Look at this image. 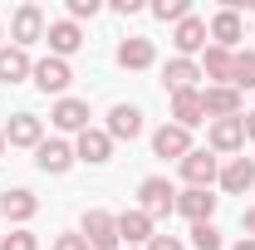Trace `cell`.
<instances>
[{
  "label": "cell",
  "mask_w": 255,
  "mask_h": 250,
  "mask_svg": "<svg viewBox=\"0 0 255 250\" xmlns=\"http://www.w3.org/2000/svg\"><path fill=\"white\" fill-rule=\"evenodd\" d=\"M137 211H147L152 221L172 216V211H177V187H172L167 177H142V187H137Z\"/></svg>",
  "instance_id": "6da1fadb"
},
{
  "label": "cell",
  "mask_w": 255,
  "mask_h": 250,
  "mask_svg": "<svg viewBox=\"0 0 255 250\" xmlns=\"http://www.w3.org/2000/svg\"><path fill=\"white\" fill-rule=\"evenodd\" d=\"M89 250H123L118 241V216H108V211H84V231H79Z\"/></svg>",
  "instance_id": "7a4b0ae2"
},
{
  "label": "cell",
  "mask_w": 255,
  "mask_h": 250,
  "mask_svg": "<svg viewBox=\"0 0 255 250\" xmlns=\"http://www.w3.org/2000/svg\"><path fill=\"white\" fill-rule=\"evenodd\" d=\"M221 177V162H216V152H206V147H191L187 157H182V182L187 187H201L211 191V182Z\"/></svg>",
  "instance_id": "3957f363"
},
{
  "label": "cell",
  "mask_w": 255,
  "mask_h": 250,
  "mask_svg": "<svg viewBox=\"0 0 255 250\" xmlns=\"http://www.w3.org/2000/svg\"><path fill=\"white\" fill-rule=\"evenodd\" d=\"M44 10L39 5H20L15 15H10V39H15V49H30L34 39H44Z\"/></svg>",
  "instance_id": "277c9868"
},
{
  "label": "cell",
  "mask_w": 255,
  "mask_h": 250,
  "mask_svg": "<svg viewBox=\"0 0 255 250\" xmlns=\"http://www.w3.org/2000/svg\"><path fill=\"white\" fill-rule=\"evenodd\" d=\"M74 162H79V157H74V147H69L64 137H44V142L34 147V167H39V172H49V177H64Z\"/></svg>",
  "instance_id": "5b68a950"
},
{
  "label": "cell",
  "mask_w": 255,
  "mask_h": 250,
  "mask_svg": "<svg viewBox=\"0 0 255 250\" xmlns=\"http://www.w3.org/2000/svg\"><path fill=\"white\" fill-rule=\"evenodd\" d=\"M30 79H34V89H39V94H64V89L74 84V69H69V59H54V54H49V59L34 64Z\"/></svg>",
  "instance_id": "8992f818"
},
{
  "label": "cell",
  "mask_w": 255,
  "mask_h": 250,
  "mask_svg": "<svg viewBox=\"0 0 255 250\" xmlns=\"http://www.w3.org/2000/svg\"><path fill=\"white\" fill-rule=\"evenodd\" d=\"M201 108H206L211 123H216V118H241V94L226 89V84H216V89L206 84V89H201Z\"/></svg>",
  "instance_id": "52a82bcc"
},
{
  "label": "cell",
  "mask_w": 255,
  "mask_h": 250,
  "mask_svg": "<svg viewBox=\"0 0 255 250\" xmlns=\"http://www.w3.org/2000/svg\"><path fill=\"white\" fill-rule=\"evenodd\" d=\"M74 157H79V162H89V167H98V162H108V157H113V137H108L103 127H84V132H79V142H74Z\"/></svg>",
  "instance_id": "ba28073f"
},
{
  "label": "cell",
  "mask_w": 255,
  "mask_h": 250,
  "mask_svg": "<svg viewBox=\"0 0 255 250\" xmlns=\"http://www.w3.org/2000/svg\"><path fill=\"white\" fill-rule=\"evenodd\" d=\"M152 236H157V231H152V216H147V211H137V206H132V211H123V216H118V241H123L128 250L147 246Z\"/></svg>",
  "instance_id": "9c48e42d"
},
{
  "label": "cell",
  "mask_w": 255,
  "mask_h": 250,
  "mask_svg": "<svg viewBox=\"0 0 255 250\" xmlns=\"http://www.w3.org/2000/svg\"><path fill=\"white\" fill-rule=\"evenodd\" d=\"M49 123L59 127V132H84L89 127V103L84 98H59L49 108Z\"/></svg>",
  "instance_id": "30bf717a"
},
{
  "label": "cell",
  "mask_w": 255,
  "mask_h": 250,
  "mask_svg": "<svg viewBox=\"0 0 255 250\" xmlns=\"http://www.w3.org/2000/svg\"><path fill=\"white\" fill-rule=\"evenodd\" d=\"M206 137H211V152H241L246 147V118H216Z\"/></svg>",
  "instance_id": "8fae6325"
},
{
  "label": "cell",
  "mask_w": 255,
  "mask_h": 250,
  "mask_svg": "<svg viewBox=\"0 0 255 250\" xmlns=\"http://www.w3.org/2000/svg\"><path fill=\"white\" fill-rule=\"evenodd\" d=\"M5 142H10V147H39V142H44V123H39L34 113H15V118L5 123Z\"/></svg>",
  "instance_id": "7c38bea8"
},
{
  "label": "cell",
  "mask_w": 255,
  "mask_h": 250,
  "mask_svg": "<svg viewBox=\"0 0 255 250\" xmlns=\"http://www.w3.org/2000/svg\"><path fill=\"white\" fill-rule=\"evenodd\" d=\"M34 211H39V196H34L30 187H15L0 196V216L15 221V226H25V221H34Z\"/></svg>",
  "instance_id": "4fadbf2b"
},
{
  "label": "cell",
  "mask_w": 255,
  "mask_h": 250,
  "mask_svg": "<svg viewBox=\"0 0 255 250\" xmlns=\"http://www.w3.org/2000/svg\"><path fill=\"white\" fill-rule=\"evenodd\" d=\"M44 39H49V54H54V59H69L74 49H84V30H79L74 20H54V25L44 30Z\"/></svg>",
  "instance_id": "5bb4252c"
},
{
  "label": "cell",
  "mask_w": 255,
  "mask_h": 250,
  "mask_svg": "<svg viewBox=\"0 0 255 250\" xmlns=\"http://www.w3.org/2000/svg\"><path fill=\"white\" fill-rule=\"evenodd\" d=\"M206 34H211V44H221V49H231V54H236V44H241V15H236V10H216V15H211V25H206Z\"/></svg>",
  "instance_id": "9a60e30c"
},
{
  "label": "cell",
  "mask_w": 255,
  "mask_h": 250,
  "mask_svg": "<svg viewBox=\"0 0 255 250\" xmlns=\"http://www.w3.org/2000/svg\"><path fill=\"white\" fill-rule=\"evenodd\" d=\"M221 191H231V196H241V191H251L255 187V157H231L221 167Z\"/></svg>",
  "instance_id": "2e32d148"
},
{
  "label": "cell",
  "mask_w": 255,
  "mask_h": 250,
  "mask_svg": "<svg viewBox=\"0 0 255 250\" xmlns=\"http://www.w3.org/2000/svg\"><path fill=\"white\" fill-rule=\"evenodd\" d=\"M152 152H157V157H177V162H182V157L191 152V132H187V127H177V123H162L157 132H152Z\"/></svg>",
  "instance_id": "e0dca14e"
},
{
  "label": "cell",
  "mask_w": 255,
  "mask_h": 250,
  "mask_svg": "<svg viewBox=\"0 0 255 250\" xmlns=\"http://www.w3.org/2000/svg\"><path fill=\"white\" fill-rule=\"evenodd\" d=\"M103 132H108V137H128V142H132V137H142V113H137L132 103H113V108H108V127H103Z\"/></svg>",
  "instance_id": "ac0fdd59"
},
{
  "label": "cell",
  "mask_w": 255,
  "mask_h": 250,
  "mask_svg": "<svg viewBox=\"0 0 255 250\" xmlns=\"http://www.w3.org/2000/svg\"><path fill=\"white\" fill-rule=\"evenodd\" d=\"M177 211H182L191 226H201V221H211V211H216V196L201 191V187H187V191H177Z\"/></svg>",
  "instance_id": "d6986e66"
},
{
  "label": "cell",
  "mask_w": 255,
  "mask_h": 250,
  "mask_svg": "<svg viewBox=\"0 0 255 250\" xmlns=\"http://www.w3.org/2000/svg\"><path fill=\"white\" fill-rule=\"evenodd\" d=\"M206 20H196V15H187L182 25H177V34H172V44H177V59H191L196 49H206Z\"/></svg>",
  "instance_id": "ffe728a7"
},
{
  "label": "cell",
  "mask_w": 255,
  "mask_h": 250,
  "mask_svg": "<svg viewBox=\"0 0 255 250\" xmlns=\"http://www.w3.org/2000/svg\"><path fill=\"white\" fill-rule=\"evenodd\" d=\"M172 123L177 127H196L206 123V108H201V89H187V94H172Z\"/></svg>",
  "instance_id": "44dd1931"
},
{
  "label": "cell",
  "mask_w": 255,
  "mask_h": 250,
  "mask_svg": "<svg viewBox=\"0 0 255 250\" xmlns=\"http://www.w3.org/2000/svg\"><path fill=\"white\" fill-rule=\"evenodd\" d=\"M118 64H123V69H152V64H157V44L142 39V34H132V39L118 44Z\"/></svg>",
  "instance_id": "7402d4cb"
},
{
  "label": "cell",
  "mask_w": 255,
  "mask_h": 250,
  "mask_svg": "<svg viewBox=\"0 0 255 250\" xmlns=\"http://www.w3.org/2000/svg\"><path fill=\"white\" fill-rule=\"evenodd\" d=\"M34 64L25 49H15V44H0V84H20V79H30Z\"/></svg>",
  "instance_id": "603a6c76"
},
{
  "label": "cell",
  "mask_w": 255,
  "mask_h": 250,
  "mask_svg": "<svg viewBox=\"0 0 255 250\" xmlns=\"http://www.w3.org/2000/svg\"><path fill=\"white\" fill-rule=\"evenodd\" d=\"M231 49H221V44H206V59H201V79H211V89L216 84H226L231 89Z\"/></svg>",
  "instance_id": "cb8c5ba5"
},
{
  "label": "cell",
  "mask_w": 255,
  "mask_h": 250,
  "mask_svg": "<svg viewBox=\"0 0 255 250\" xmlns=\"http://www.w3.org/2000/svg\"><path fill=\"white\" fill-rule=\"evenodd\" d=\"M196 79H201V64H191V59H172L167 69H162V84H167L172 94H187V89H196Z\"/></svg>",
  "instance_id": "d4e9b609"
},
{
  "label": "cell",
  "mask_w": 255,
  "mask_h": 250,
  "mask_svg": "<svg viewBox=\"0 0 255 250\" xmlns=\"http://www.w3.org/2000/svg\"><path fill=\"white\" fill-rule=\"evenodd\" d=\"M231 89L236 94L255 89V49H236V59H231Z\"/></svg>",
  "instance_id": "484cf974"
},
{
  "label": "cell",
  "mask_w": 255,
  "mask_h": 250,
  "mask_svg": "<svg viewBox=\"0 0 255 250\" xmlns=\"http://www.w3.org/2000/svg\"><path fill=\"white\" fill-rule=\"evenodd\" d=\"M191 246L196 250H221V231L211 221H201V226H191Z\"/></svg>",
  "instance_id": "4316f807"
},
{
  "label": "cell",
  "mask_w": 255,
  "mask_h": 250,
  "mask_svg": "<svg viewBox=\"0 0 255 250\" xmlns=\"http://www.w3.org/2000/svg\"><path fill=\"white\" fill-rule=\"evenodd\" d=\"M152 15H157V20H177V25H182V20L191 15V5H187V0H152Z\"/></svg>",
  "instance_id": "83f0119b"
},
{
  "label": "cell",
  "mask_w": 255,
  "mask_h": 250,
  "mask_svg": "<svg viewBox=\"0 0 255 250\" xmlns=\"http://www.w3.org/2000/svg\"><path fill=\"white\" fill-rule=\"evenodd\" d=\"M0 250H39V241H34L30 231H10V236L0 241Z\"/></svg>",
  "instance_id": "f1b7e54d"
},
{
  "label": "cell",
  "mask_w": 255,
  "mask_h": 250,
  "mask_svg": "<svg viewBox=\"0 0 255 250\" xmlns=\"http://www.w3.org/2000/svg\"><path fill=\"white\" fill-rule=\"evenodd\" d=\"M98 15V0H69V20L79 25V20H94Z\"/></svg>",
  "instance_id": "f546056e"
},
{
  "label": "cell",
  "mask_w": 255,
  "mask_h": 250,
  "mask_svg": "<svg viewBox=\"0 0 255 250\" xmlns=\"http://www.w3.org/2000/svg\"><path fill=\"white\" fill-rule=\"evenodd\" d=\"M54 250H89L84 236H54Z\"/></svg>",
  "instance_id": "4dcf8cb0"
},
{
  "label": "cell",
  "mask_w": 255,
  "mask_h": 250,
  "mask_svg": "<svg viewBox=\"0 0 255 250\" xmlns=\"http://www.w3.org/2000/svg\"><path fill=\"white\" fill-rule=\"evenodd\" d=\"M147 250H187V246H182L177 236H152V241H147Z\"/></svg>",
  "instance_id": "1f68e13d"
},
{
  "label": "cell",
  "mask_w": 255,
  "mask_h": 250,
  "mask_svg": "<svg viewBox=\"0 0 255 250\" xmlns=\"http://www.w3.org/2000/svg\"><path fill=\"white\" fill-rule=\"evenodd\" d=\"M113 10H118V15H137V10H142V0H113Z\"/></svg>",
  "instance_id": "d6a6232c"
},
{
  "label": "cell",
  "mask_w": 255,
  "mask_h": 250,
  "mask_svg": "<svg viewBox=\"0 0 255 250\" xmlns=\"http://www.w3.org/2000/svg\"><path fill=\"white\" fill-rule=\"evenodd\" d=\"M241 226H246V241H255V206L246 211V216H241Z\"/></svg>",
  "instance_id": "836d02e7"
},
{
  "label": "cell",
  "mask_w": 255,
  "mask_h": 250,
  "mask_svg": "<svg viewBox=\"0 0 255 250\" xmlns=\"http://www.w3.org/2000/svg\"><path fill=\"white\" fill-rule=\"evenodd\" d=\"M241 118H246V137H255V108H251V113H241Z\"/></svg>",
  "instance_id": "e575fe53"
},
{
  "label": "cell",
  "mask_w": 255,
  "mask_h": 250,
  "mask_svg": "<svg viewBox=\"0 0 255 250\" xmlns=\"http://www.w3.org/2000/svg\"><path fill=\"white\" fill-rule=\"evenodd\" d=\"M231 250H255V241H236V246H231Z\"/></svg>",
  "instance_id": "d590c367"
},
{
  "label": "cell",
  "mask_w": 255,
  "mask_h": 250,
  "mask_svg": "<svg viewBox=\"0 0 255 250\" xmlns=\"http://www.w3.org/2000/svg\"><path fill=\"white\" fill-rule=\"evenodd\" d=\"M0 152H5V127H0Z\"/></svg>",
  "instance_id": "8d00e7d4"
}]
</instances>
